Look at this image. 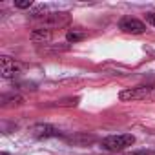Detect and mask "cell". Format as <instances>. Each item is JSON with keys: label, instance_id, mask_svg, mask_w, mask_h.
<instances>
[{"label": "cell", "instance_id": "obj_1", "mask_svg": "<svg viewBox=\"0 0 155 155\" xmlns=\"http://www.w3.org/2000/svg\"><path fill=\"white\" fill-rule=\"evenodd\" d=\"M31 20L38 24V28H44V29H57V28H62V26H68L71 17L69 13L66 11H55V13H33L31 15Z\"/></svg>", "mask_w": 155, "mask_h": 155}, {"label": "cell", "instance_id": "obj_2", "mask_svg": "<svg viewBox=\"0 0 155 155\" xmlns=\"http://www.w3.org/2000/svg\"><path fill=\"white\" fill-rule=\"evenodd\" d=\"M133 144H135V137L131 133H119V135H110V137L102 139L101 148L106 151H111V153H119Z\"/></svg>", "mask_w": 155, "mask_h": 155}, {"label": "cell", "instance_id": "obj_3", "mask_svg": "<svg viewBox=\"0 0 155 155\" xmlns=\"http://www.w3.org/2000/svg\"><path fill=\"white\" fill-rule=\"evenodd\" d=\"M119 99L122 102L130 101H155V86H135L122 90L119 93Z\"/></svg>", "mask_w": 155, "mask_h": 155}, {"label": "cell", "instance_id": "obj_4", "mask_svg": "<svg viewBox=\"0 0 155 155\" xmlns=\"http://www.w3.org/2000/svg\"><path fill=\"white\" fill-rule=\"evenodd\" d=\"M119 29L124 33H131V35H142L146 31V24L135 17H122L119 20Z\"/></svg>", "mask_w": 155, "mask_h": 155}, {"label": "cell", "instance_id": "obj_5", "mask_svg": "<svg viewBox=\"0 0 155 155\" xmlns=\"http://www.w3.org/2000/svg\"><path fill=\"white\" fill-rule=\"evenodd\" d=\"M0 66H2V77L4 79H15V77L22 71V64L11 57H2L0 58Z\"/></svg>", "mask_w": 155, "mask_h": 155}, {"label": "cell", "instance_id": "obj_6", "mask_svg": "<svg viewBox=\"0 0 155 155\" xmlns=\"http://www.w3.org/2000/svg\"><path fill=\"white\" fill-rule=\"evenodd\" d=\"M31 135L37 139H49V137H60V130L51 124H35L31 128Z\"/></svg>", "mask_w": 155, "mask_h": 155}, {"label": "cell", "instance_id": "obj_7", "mask_svg": "<svg viewBox=\"0 0 155 155\" xmlns=\"http://www.w3.org/2000/svg\"><path fill=\"white\" fill-rule=\"evenodd\" d=\"M53 38V31L51 29H44V28H35L31 31V40L35 44H48Z\"/></svg>", "mask_w": 155, "mask_h": 155}, {"label": "cell", "instance_id": "obj_8", "mask_svg": "<svg viewBox=\"0 0 155 155\" xmlns=\"http://www.w3.org/2000/svg\"><path fill=\"white\" fill-rule=\"evenodd\" d=\"M86 38V31L82 29V28H71L68 33H66V40L68 42H81V40H84Z\"/></svg>", "mask_w": 155, "mask_h": 155}, {"label": "cell", "instance_id": "obj_9", "mask_svg": "<svg viewBox=\"0 0 155 155\" xmlns=\"http://www.w3.org/2000/svg\"><path fill=\"white\" fill-rule=\"evenodd\" d=\"M24 102V99L20 95H4L2 97V106L8 108V106H20Z\"/></svg>", "mask_w": 155, "mask_h": 155}, {"label": "cell", "instance_id": "obj_10", "mask_svg": "<svg viewBox=\"0 0 155 155\" xmlns=\"http://www.w3.org/2000/svg\"><path fill=\"white\" fill-rule=\"evenodd\" d=\"M79 104V97H73V99H66V101H58L53 106H77Z\"/></svg>", "mask_w": 155, "mask_h": 155}, {"label": "cell", "instance_id": "obj_11", "mask_svg": "<svg viewBox=\"0 0 155 155\" xmlns=\"http://www.w3.org/2000/svg\"><path fill=\"white\" fill-rule=\"evenodd\" d=\"M31 6H33V0H17L15 2V8H18V9H28Z\"/></svg>", "mask_w": 155, "mask_h": 155}, {"label": "cell", "instance_id": "obj_12", "mask_svg": "<svg viewBox=\"0 0 155 155\" xmlns=\"http://www.w3.org/2000/svg\"><path fill=\"white\" fill-rule=\"evenodd\" d=\"M146 22H150V24L155 28V11H150V13H146Z\"/></svg>", "mask_w": 155, "mask_h": 155}, {"label": "cell", "instance_id": "obj_13", "mask_svg": "<svg viewBox=\"0 0 155 155\" xmlns=\"http://www.w3.org/2000/svg\"><path fill=\"white\" fill-rule=\"evenodd\" d=\"M119 155H151L150 151H131V153H119Z\"/></svg>", "mask_w": 155, "mask_h": 155}, {"label": "cell", "instance_id": "obj_14", "mask_svg": "<svg viewBox=\"0 0 155 155\" xmlns=\"http://www.w3.org/2000/svg\"><path fill=\"white\" fill-rule=\"evenodd\" d=\"M0 155H9V153H8V151H2V153H0Z\"/></svg>", "mask_w": 155, "mask_h": 155}]
</instances>
